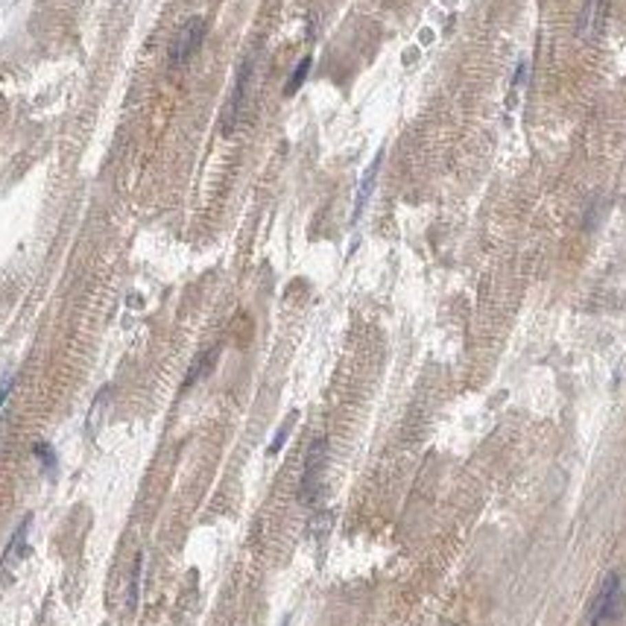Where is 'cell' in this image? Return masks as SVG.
<instances>
[{"mask_svg": "<svg viewBox=\"0 0 626 626\" xmlns=\"http://www.w3.org/2000/svg\"><path fill=\"white\" fill-rule=\"evenodd\" d=\"M623 609V579L620 574H606L594 600L588 606V626H609Z\"/></svg>", "mask_w": 626, "mask_h": 626, "instance_id": "obj_1", "label": "cell"}, {"mask_svg": "<svg viewBox=\"0 0 626 626\" xmlns=\"http://www.w3.org/2000/svg\"><path fill=\"white\" fill-rule=\"evenodd\" d=\"M325 460H328V439L319 436L313 439V445L305 457V471H301V489H299V497L305 504H310L313 497L319 492V480H322V468H325Z\"/></svg>", "mask_w": 626, "mask_h": 626, "instance_id": "obj_2", "label": "cell"}, {"mask_svg": "<svg viewBox=\"0 0 626 626\" xmlns=\"http://www.w3.org/2000/svg\"><path fill=\"white\" fill-rule=\"evenodd\" d=\"M205 41V21L202 18H188L184 24L179 27L176 39H173V47H170V62L173 65H184L191 62L196 50L202 47Z\"/></svg>", "mask_w": 626, "mask_h": 626, "instance_id": "obj_3", "label": "cell"}, {"mask_svg": "<svg viewBox=\"0 0 626 626\" xmlns=\"http://www.w3.org/2000/svg\"><path fill=\"white\" fill-rule=\"evenodd\" d=\"M249 76H252V59H246L240 65L237 79H235V88H231V97L223 109V132H231L237 123V114L243 109V100H246V85H249Z\"/></svg>", "mask_w": 626, "mask_h": 626, "instance_id": "obj_4", "label": "cell"}, {"mask_svg": "<svg viewBox=\"0 0 626 626\" xmlns=\"http://www.w3.org/2000/svg\"><path fill=\"white\" fill-rule=\"evenodd\" d=\"M30 524H32V515H24V521L18 524L15 536L9 539L6 550H3V559H0V571H6L9 565H15L18 559H24V550H27V532H30Z\"/></svg>", "mask_w": 626, "mask_h": 626, "instance_id": "obj_5", "label": "cell"}, {"mask_svg": "<svg viewBox=\"0 0 626 626\" xmlns=\"http://www.w3.org/2000/svg\"><path fill=\"white\" fill-rule=\"evenodd\" d=\"M380 158H384V153H378L375 161L369 164V170L363 173V179H360V188H357V199H354V214H352V223H357V219L363 217V208L369 202V196H372L375 191V182H378V170H380Z\"/></svg>", "mask_w": 626, "mask_h": 626, "instance_id": "obj_6", "label": "cell"}, {"mask_svg": "<svg viewBox=\"0 0 626 626\" xmlns=\"http://www.w3.org/2000/svg\"><path fill=\"white\" fill-rule=\"evenodd\" d=\"M310 65H313V59L310 56H305V59H301L299 65H296V71L290 74V79H287V85H284V97H293L296 91L305 85V79H307V74H310Z\"/></svg>", "mask_w": 626, "mask_h": 626, "instance_id": "obj_7", "label": "cell"}, {"mask_svg": "<svg viewBox=\"0 0 626 626\" xmlns=\"http://www.w3.org/2000/svg\"><path fill=\"white\" fill-rule=\"evenodd\" d=\"M214 360H217V349H214V352H205V354L199 357V360L193 363V369H191L188 380H184V389H188V387H193V384H196V380H199V378H205V372H211Z\"/></svg>", "mask_w": 626, "mask_h": 626, "instance_id": "obj_8", "label": "cell"}, {"mask_svg": "<svg viewBox=\"0 0 626 626\" xmlns=\"http://www.w3.org/2000/svg\"><path fill=\"white\" fill-rule=\"evenodd\" d=\"M296 419H299V413H290V415H287V422H284L281 427H278V433H275V439H272V442H270V448H266V454H270V457H275V454H278V451H281V448H284V442H287V436H290V431H293V424H296Z\"/></svg>", "mask_w": 626, "mask_h": 626, "instance_id": "obj_9", "label": "cell"}, {"mask_svg": "<svg viewBox=\"0 0 626 626\" xmlns=\"http://www.w3.org/2000/svg\"><path fill=\"white\" fill-rule=\"evenodd\" d=\"M36 457H39V462H41V468L50 474V477H56V451H53V445H47V442H36Z\"/></svg>", "mask_w": 626, "mask_h": 626, "instance_id": "obj_10", "label": "cell"}, {"mask_svg": "<svg viewBox=\"0 0 626 626\" xmlns=\"http://www.w3.org/2000/svg\"><path fill=\"white\" fill-rule=\"evenodd\" d=\"M141 568H144V556L135 559V571H132V585H129V609L135 612L138 606V583H141Z\"/></svg>", "mask_w": 626, "mask_h": 626, "instance_id": "obj_11", "label": "cell"}, {"mask_svg": "<svg viewBox=\"0 0 626 626\" xmlns=\"http://www.w3.org/2000/svg\"><path fill=\"white\" fill-rule=\"evenodd\" d=\"M12 384H15V378H12V375H6L3 380H0V407H3V404H6L9 392H12Z\"/></svg>", "mask_w": 626, "mask_h": 626, "instance_id": "obj_12", "label": "cell"}, {"mask_svg": "<svg viewBox=\"0 0 626 626\" xmlns=\"http://www.w3.org/2000/svg\"><path fill=\"white\" fill-rule=\"evenodd\" d=\"M284 626H287V623H284Z\"/></svg>", "mask_w": 626, "mask_h": 626, "instance_id": "obj_13", "label": "cell"}]
</instances>
